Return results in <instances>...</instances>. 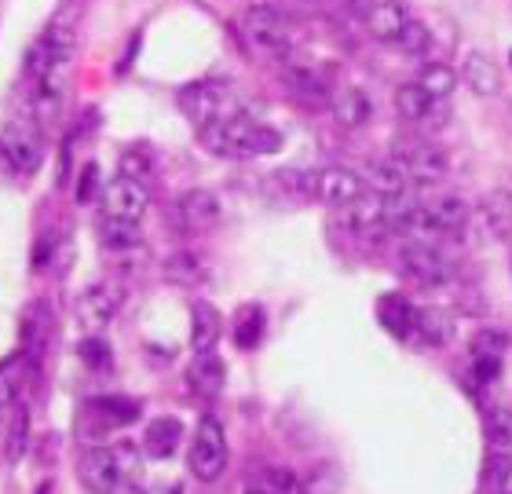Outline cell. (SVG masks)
Listing matches in <instances>:
<instances>
[{
    "instance_id": "1",
    "label": "cell",
    "mask_w": 512,
    "mask_h": 494,
    "mask_svg": "<svg viewBox=\"0 0 512 494\" xmlns=\"http://www.w3.org/2000/svg\"><path fill=\"white\" fill-rule=\"evenodd\" d=\"M202 143L205 151L220 158H267L282 151V132L238 110L231 118L202 129Z\"/></svg>"
},
{
    "instance_id": "2",
    "label": "cell",
    "mask_w": 512,
    "mask_h": 494,
    "mask_svg": "<svg viewBox=\"0 0 512 494\" xmlns=\"http://www.w3.org/2000/svg\"><path fill=\"white\" fill-rule=\"evenodd\" d=\"M238 33L246 37V44L253 52L289 55V48H293V22L275 4H253V8L242 11Z\"/></svg>"
},
{
    "instance_id": "3",
    "label": "cell",
    "mask_w": 512,
    "mask_h": 494,
    "mask_svg": "<svg viewBox=\"0 0 512 494\" xmlns=\"http://www.w3.org/2000/svg\"><path fill=\"white\" fill-rule=\"evenodd\" d=\"M180 110L198 129H209L216 121L238 114V99L224 81H194V85L180 88Z\"/></svg>"
},
{
    "instance_id": "4",
    "label": "cell",
    "mask_w": 512,
    "mask_h": 494,
    "mask_svg": "<svg viewBox=\"0 0 512 494\" xmlns=\"http://www.w3.org/2000/svg\"><path fill=\"white\" fill-rule=\"evenodd\" d=\"M187 465H191V476L202 480V484H213L220 480L227 469V432L220 425V418L205 414L194 429L191 440V454H187Z\"/></svg>"
},
{
    "instance_id": "5",
    "label": "cell",
    "mask_w": 512,
    "mask_h": 494,
    "mask_svg": "<svg viewBox=\"0 0 512 494\" xmlns=\"http://www.w3.org/2000/svg\"><path fill=\"white\" fill-rule=\"evenodd\" d=\"M0 158L19 176H33L44 162L41 129L33 121H11V125H4L0 129Z\"/></svg>"
},
{
    "instance_id": "6",
    "label": "cell",
    "mask_w": 512,
    "mask_h": 494,
    "mask_svg": "<svg viewBox=\"0 0 512 494\" xmlns=\"http://www.w3.org/2000/svg\"><path fill=\"white\" fill-rule=\"evenodd\" d=\"M465 224H469V202L458 198V194H443V198H432V202H417L406 231H417V235H454Z\"/></svg>"
},
{
    "instance_id": "7",
    "label": "cell",
    "mask_w": 512,
    "mask_h": 494,
    "mask_svg": "<svg viewBox=\"0 0 512 494\" xmlns=\"http://www.w3.org/2000/svg\"><path fill=\"white\" fill-rule=\"evenodd\" d=\"M366 180L352 169H319V172H304V198H315V202H326L333 209H344L348 202L363 198Z\"/></svg>"
},
{
    "instance_id": "8",
    "label": "cell",
    "mask_w": 512,
    "mask_h": 494,
    "mask_svg": "<svg viewBox=\"0 0 512 494\" xmlns=\"http://www.w3.org/2000/svg\"><path fill=\"white\" fill-rule=\"evenodd\" d=\"M388 162L403 172L406 183H417V187L447 180V172H450L447 154L439 151V147H395V151L388 154Z\"/></svg>"
},
{
    "instance_id": "9",
    "label": "cell",
    "mask_w": 512,
    "mask_h": 494,
    "mask_svg": "<svg viewBox=\"0 0 512 494\" xmlns=\"http://www.w3.org/2000/svg\"><path fill=\"white\" fill-rule=\"evenodd\" d=\"M220 202H216L213 191H202V187H194V191L180 194L176 205H172V224L180 227L183 235H209L216 224H220Z\"/></svg>"
},
{
    "instance_id": "10",
    "label": "cell",
    "mask_w": 512,
    "mask_h": 494,
    "mask_svg": "<svg viewBox=\"0 0 512 494\" xmlns=\"http://www.w3.org/2000/svg\"><path fill=\"white\" fill-rule=\"evenodd\" d=\"M77 480L88 494H125L128 484L121 476L118 462H114V451L110 447H88L77 462Z\"/></svg>"
},
{
    "instance_id": "11",
    "label": "cell",
    "mask_w": 512,
    "mask_h": 494,
    "mask_svg": "<svg viewBox=\"0 0 512 494\" xmlns=\"http://www.w3.org/2000/svg\"><path fill=\"white\" fill-rule=\"evenodd\" d=\"M121 304H125V293H121L118 286L96 282V286H88V290L77 297V323L85 326L88 333L107 330V326L118 319Z\"/></svg>"
},
{
    "instance_id": "12",
    "label": "cell",
    "mask_w": 512,
    "mask_h": 494,
    "mask_svg": "<svg viewBox=\"0 0 512 494\" xmlns=\"http://www.w3.org/2000/svg\"><path fill=\"white\" fill-rule=\"evenodd\" d=\"M147 209H150V191H147V183H143V180L114 176V180L103 187V216H114V220H132V224H139Z\"/></svg>"
},
{
    "instance_id": "13",
    "label": "cell",
    "mask_w": 512,
    "mask_h": 494,
    "mask_svg": "<svg viewBox=\"0 0 512 494\" xmlns=\"http://www.w3.org/2000/svg\"><path fill=\"white\" fill-rule=\"evenodd\" d=\"M399 268L410 275V279L425 282V286H439V282L450 279V260L432 249L428 242H406L399 249Z\"/></svg>"
},
{
    "instance_id": "14",
    "label": "cell",
    "mask_w": 512,
    "mask_h": 494,
    "mask_svg": "<svg viewBox=\"0 0 512 494\" xmlns=\"http://www.w3.org/2000/svg\"><path fill=\"white\" fill-rule=\"evenodd\" d=\"M341 224L352 231V235H363V238H374L384 227V194H363V198H355L341 209Z\"/></svg>"
},
{
    "instance_id": "15",
    "label": "cell",
    "mask_w": 512,
    "mask_h": 494,
    "mask_svg": "<svg viewBox=\"0 0 512 494\" xmlns=\"http://www.w3.org/2000/svg\"><path fill=\"white\" fill-rule=\"evenodd\" d=\"M33 359L26 352H11L8 359H0V410L19 407L22 392L30 385Z\"/></svg>"
},
{
    "instance_id": "16",
    "label": "cell",
    "mask_w": 512,
    "mask_h": 494,
    "mask_svg": "<svg viewBox=\"0 0 512 494\" xmlns=\"http://www.w3.org/2000/svg\"><path fill=\"white\" fill-rule=\"evenodd\" d=\"M406 22H410V11H406L403 0H374L366 11V30L377 41H399Z\"/></svg>"
},
{
    "instance_id": "17",
    "label": "cell",
    "mask_w": 512,
    "mask_h": 494,
    "mask_svg": "<svg viewBox=\"0 0 512 494\" xmlns=\"http://www.w3.org/2000/svg\"><path fill=\"white\" fill-rule=\"evenodd\" d=\"M220 333H224V315L220 308L209 301H198L191 308V348L194 355H209L220 344Z\"/></svg>"
},
{
    "instance_id": "18",
    "label": "cell",
    "mask_w": 512,
    "mask_h": 494,
    "mask_svg": "<svg viewBox=\"0 0 512 494\" xmlns=\"http://www.w3.org/2000/svg\"><path fill=\"white\" fill-rule=\"evenodd\" d=\"M161 275L172 282V286H183V290H194V286H202L209 279V260L198 257V253H169L165 264H161Z\"/></svg>"
},
{
    "instance_id": "19",
    "label": "cell",
    "mask_w": 512,
    "mask_h": 494,
    "mask_svg": "<svg viewBox=\"0 0 512 494\" xmlns=\"http://www.w3.org/2000/svg\"><path fill=\"white\" fill-rule=\"evenodd\" d=\"M187 381H191L194 396L216 399L220 392H224V385H227V366L220 363L213 352H209V355H194V366H191V374H187Z\"/></svg>"
},
{
    "instance_id": "20",
    "label": "cell",
    "mask_w": 512,
    "mask_h": 494,
    "mask_svg": "<svg viewBox=\"0 0 512 494\" xmlns=\"http://www.w3.org/2000/svg\"><path fill=\"white\" fill-rule=\"evenodd\" d=\"M249 494H308L304 480H300L293 469L286 465H264V469H256L249 476Z\"/></svg>"
},
{
    "instance_id": "21",
    "label": "cell",
    "mask_w": 512,
    "mask_h": 494,
    "mask_svg": "<svg viewBox=\"0 0 512 494\" xmlns=\"http://www.w3.org/2000/svg\"><path fill=\"white\" fill-rule=\"evenodd\" d=\"M395 110L403 121L414 125H432V114H439V99H432L421 85H399L395 88Z\"/></svg>"
},
{
    "instance_id": "22",
    "label": "cell",
    "mask_w": 512,
    "mask_h": 494,
    "mask_svg": "<svg viewBox=\"0 0 512 494\" xmlns=\"http://www.w3.org/2000/svg\"><path fill=\"white\" fill-rule=\"evenodd\" d=\"M99 242H103V249H110V253L128 257V253L143 249V231H139V224H132V220L103 216V220H99Z\"/></svg>"
},
{
    "instance_id": "23",
    "label": "cell",
    "mask_w": 512,
    "mask_h": 494,
    "mask_svg": "<svg viewBox=\"0 0 512 494\" xmlns=\"http://www.w3.org/2000/svg\"><path fill=\"white\" fill-rule=\"evenodd\" d=\"M414 330L421 333V341L432 344V348H443V344L454 341V315L447 308H414Z\"/></svg>"
},
{
    "instance_id": "24",
    "label": "cell",
    "mask_w": 512,
    "mask_h": 494,
    "mask_svg": "<svg viewBox=\"0 0 512 494\" xmlns=\"http://www.w3.org/2000/svg\"><path fill=\"white\" fill-rule=\"evenodd\" d=\"M333 118L344 129H363L366 121L374 118V103H370L363 88H344V92L333 96Z\"/></svg>"
},
{
    "instance_id": "25",
    "label": "cell",
    "mask_w": 512,
    "mask_h": 494,
    "mask_svg": "<svg viewBox=\"0 0 512 494\" xmlns=\"http://www.w3.org/2000/svg\"><path fill=\"white\" fill-rule=\"evenodd\" d=\"M461 81H465L476 96H494V92L502 88V74H498V66L491 63V55H483V52L465 55V63H461Z\"/></svg>"
},
{
    "instance_id": "26",
    "label": "cell",
    "mask_w": 512,
    "mask_h": 494,
    "mask_svg": "<svg viewBox=\"0 0 512 494\" xmlns=\"http://www.w3.org/2000/svg\"><path fill=\"white\" fill-rule=\"evenodd\" d=\"M180 440H183V425H180V418H154L147 425V432H143V451L150 454V458H172V451L180 447Z\"/></svg>"
},
{
    "instance_id": "27",
    "label": "cell",
    "mask_w": 512,
    "mask_h": 494,
    "mask_svg": "<svg viewBox=\"0 0 512 494\" xmlns=\"http://www.w3.org/2000/svg\"><path fill=\"white\" fill-rule=\"evenodd\" d=\"M483 213V224H487V231H491L494 238H512V187H498V191H491L487 198H483L480 205Z\"/></svg>"
},
{
    "instance_id": "28",
    "label": "cell",
    "mask_w": 512,
    "mask_h": 494,
    "mask_svg": "<svg viewBox=\"0 0 512 494\" xmlns=\"http://www.w3.org/2000/svg\"><path fill=\"white\" fill-rule=\"evenodd\" d=\"M88 414L103 421V429H121V425H132L139 418V403L132 399H92L88 403Z\"/></svg>"
},
{
    "instance_id": "29",
    "label": "cell",
    "mask_w": 512,
    "mask_h": 494,
    "mask_svg": "<svg viewBox=\"0 0 512 494\" xmlns=\"http://www.w3.org/2000/svg\"><path fill=\"white\" fill-rule=\"evenodd\" d=\"M458 81H461V77H458V70H454V66L436 63V59H432V63H425L421 70H417V81H414V85L425 88V92L432 99H447L450 92L458 88Z\"/></svg>"
},
{
    "instance_id": "30",
    "label": "cell",
    "mask_w": 512,
    "mask_h": 494,
    "mask_svg": "<svg viewBox=\"0 0 512 494\" xmlns=\"http://www.w3.org/2000/svg\"><path fill=\"white\" fill-rule=\"evenodd\" d=\"M487 447L494 454L512 451V407H505V403L487 410Z\"/></svg>"
},
{
    "instance_id": "31",
    "label": "cell",
    "mask_w": 512,
    "mask_h": 494,
    "mask_svg": "<svg viewBox=\"0 0 512 494\" xmlns=\"http://www.w3.org/2000/svg\"><path fill=\"white\" fill-rule=\"evenodd\" d=\"M264 337V308L260 304H249L238 312V323H235V344L238 348H256V341Z\"/></svg>"
},
{
    "instance_id": "32",
    "label": "cell",
    "mask_w": 512,
    "mask_h": 494,
    "mask_svg": "<svg viewBox=\"0 0 512 494\" xmlns=\"http://www.w3.org/2000/svg\"><path fill=\"white\" fill-rule=\"evenodd\" d=\"M26 447H30V410L15 407V418H11V429H8V443H4L8 462L19 465L22 454H26Z\"/></svg>"
},
{
    "instance_id": "33",
    "label": "cell",
    "mask_w": 512,
    "mask_h": 494,
    "mask_svg": "<svg viewBox=\"0 0 512 494\" xmlns=\"http://www.w3.org/2000/svg\"><path fill=\"white\" fill-rule=\"evenodd\" d=\"M381 319L392 333L406 337V333L414 330V304H406L403 297H384V301H381Z\"/></svg>"
},
{
    "instance_id": "34",
    "label": "cell",
    "mask_w": 512,
    "mask_h": 494,
    "mask_svg": "<svg viewBox=\"0 0 512 494\" xmlns=\"http://www.w3.org/2000/svg\"><path fill=\"white\" fill-rule=\"evenodd\" d=\"M370 183H374V191L384 194V198H392V194H406V187H410V183L403 180V172L395 169L388 158H381V162L370 165Z\"/></svg>"
},
{
    "instance_id": "35",
    "label": "cell",
    "mask_w": 512,
    "mask_h": 494,
    "mask_svg": "<svg viewBox=\"0 0 512 494\" xmlns=\"http://www.w3.org/2000/svg\"><path fill=\"white\" fill-rule=\"evenodd\" d=\"M399 48H403L406 55H428L432 52V30H428L421 19H410L403 26V33H399Z\"/></svg>"
},
{
    "instance_id": "36",
    "label": "cell",
    "mask_w": 512,
    "mask_h": 494,
    "mask_svg": "<svg viewBox=\"0 0 512 494\" xmlns=\"http://www.w3.org/2000/svg\"><path fill=\"white\" fill-rule=\"evenodd\" d=\"M77 355H81V363H85L88 370H110V363H114L110 344L103 341V337H96V333H88L85 341L77 344Z\"/></svg>"
},
{
    "instance_id": "37",
    "label": "cell",
    "mask_w": 512,
    "mask_h": 494,
    "mask_svg": "<svg viewBox=\"0 0 512 494\" xmlns=\"http://www.w3.org/2000/svg\"><path fill=\"white\" fill-rule=\"evenodd\" d=\"M286 81L297 96L311 99V103H322V99L330 96V92H326V81H322L319 74H311V70H289Z\"/></svg>"
},
{
    "instance_id": "38",
    "label": "cell",
    "mask_w": 512,
    "mask_h": 494,
    "mask_svg": "<svg viewBox=\"0 0 512 494\" xmlns=\"http://www.w3.org/2000/svg\"><path fill=\"white\" fill-rule=\"evenodd\" d=\"M110 451H114V462H118L125 484L132 487L139 480V473H143V458H139V451L132 447V443H118V447H110Z\"/></svg>"
},
{
    "instance_id": "39",
    "label": "cell",
    "mask_w": 512,
    "mask_h": 494,
    "mask_svg": "<svg viewBox=\"0 0 512 494\" xmlns=\"http://www.w3.org/2000/svg\"><path fill=\"white\" fill-rule=\"evenodd\" d=\"M150 169H154V162L143 147H132V151L121 154V176H128V180H143V176H150Z\"/></svg>"
},
{
    "instance_id": "40",
    "label": "cell",
    "mask_w": 512,
    "mask_h": 494,
    "mask_svg": "<svg viewBox=\"0 0 512 494\" xmlns=\"http://www.w3.org/2000/svg\"><path fill=\"white\" fill-rule=\"evenodd\" d=\"M472 374H476V381H480V385H494V381L502 377V355H476Z\"/></svg>"
},
{
    "instance_id": "41",
    "label": "cell",
    "mask_w": 512,
    "mask_h": 494,
    "mask_svg": "<svg viewBox=\"0 0 512 494\" xmlns=\"http://www.w3.org/2000/svg\"><path fill=\"white\" fill-rule=\"evenodd\" d=\"M502 348H505V333L498 330H483L472 341V355H502Z\"/></svg>"
},
{
    "instance_id": "42",
    "label": "cell",
    "mask_w": 512,
    "mask_h": 494,
    "mask_svg": "<svg viewBox=\"0 0 512 494\" xmlns=\"http://www.w3.org/2000/svg\"><path fill=\"white\" fill-rule=\"evenodd\" d=\"M96 191H99V169L96 165H85V169H81V180H77V202L88 205L96 198Z\"/></svg>"
},
{
    "instance_id": "43",
    "label": "cell",
    "mask_w": 512,
    "mask_h": 494,
    "mask_svg": "<svg viewBox=\"0 0 512 494\" xmlns=\"http://www.w3.org/2000/svg\"><path fill=\"white\" fill-rule=\"evenodd\" d=\"M326 0H275V8H282L286 15H311V11H319Z\"/></svg>"
},
{
    "instance_id": "44",
    "label": "cell",
    "mask_w": 512,
    "mask_h": 494,
    "mask_svg": "<svg viewBox=\"0 0 512 494\" xmlns=\"http://www.w3.org/2000/svg\"><path fill=\"white\" fill-rule=\"evenodd\" d=\"M136 494H183V487L180 484H150V487H143V491H136Z\"/></svg>"
},
{
    "instance_id": "45",
    "label": "cell",
    "mask_w": 512,
    "mask_h": 494,
    "mask_svg": "<svg viewBox=\"0 0 512 494\" xmlns=\"http://www.w3.org/2000/svg\"><path fill=\"white\" fill-rule=\"evenodd\" d=\"M491 487H494V494H512V465L505 469L502 476H498V480H494Z\"/></svg>"
},
{
    "instance_id": "46",
    "label": "cell",
    "mask_w": 512,
    "mask_h": 494,
    "mask_svg": "<svg viewBox=\"0 0 512 494\" xmlns=\"http://www.w3.org/2000/svg\"><path fill=\"white\" fill-rule=\"evenodd\" d=\"M125 494H132V491H125Z\"/></svg>"
}]
</instances>
